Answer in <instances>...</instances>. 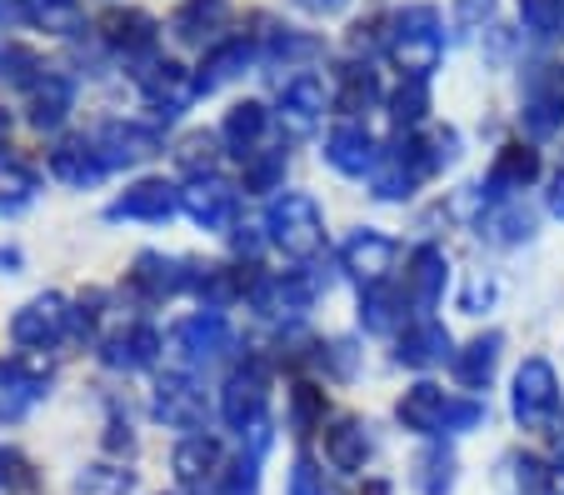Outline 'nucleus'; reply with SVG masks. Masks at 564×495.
<instances>
[{"label":"nucleus","instance_id":"f257e3e1","mask_svg":"<svg viewBox=\"0 0 564 495\" xmlns=\"http://www.w3.org/2000/svg\"><path fill=\"white\" fill-rule=\"evenodd\" d=\"M400 420H405V431H415V435H445V431H469V426H479L485 406H479V400H455L449 390L420 380V386H410L405 396H400Z\"/></svg>","mask_w":564,"mask_h":495},{"label":"nucleus","instance_id":"f03ea898","mask_svg":"<svg viewBox=\"0 0 564 495\" xmlns=\"http://www.w3.org/2000/svg\"><path fill=\"white\" fill-rule=\"evenodd\" d=\"M265 230H270V240L295 260L319 256V246H325V216H319L315 195H300V191H285L270 201Z\"/></svg>","mask_w":564,"mask_h":495},{"label":"nucleus","instance_id":"7ed1b4c3","mask_svg":"<svg viewBox=\"0 0 564 495\" xmlns=\"http://www.w3.org/2000/svg\"><path fill=\"white\" fill-rule=\"evenodd\" d=\"M440 11L435 6H410L390 31V61L405 71V80H425L430 71L440 65Z\"/></svg>","mask_w":564,"mask_h":495},{"label":"nucleus","instance_id":"20e7f679","mask_svg":"<svg viewBox=\"0 0 564 495\" xmlns=\"http://www.w3.org/2000/svg\"><path fill=\"white\" fill-rule=\"evenodd\" d=\"M265 400H270V370L260 366V361H246V366L225 380V396H220L225 426L240 435L265 426Z\"/></svg>","mask_w":564,"mask_h":495},{"label":"nucleus","instance_id":"39448f33","mask_svg":"<svg viewBox=\"0 0 564 495\" xmlns=\"http://www.w3.org/2000/svg\"><path fill=\"white\" fill-rule=\"evenodd\" d=\"M560 406V380H554V366L544 356H530L520 370H514V420L540 431L544 420Z\"/></svg>","mask_w":564,"mask_h":495},{"label":"nucleus","instance_id":"423d86ee","mask_svg":"<svg viewBox=\"0 0 564 495\" xmlns=\"http://www.w3.org/2000/svg\"><path fill=\"white\" fill-rule=\"evenodd\" d=\"M70 305L61 301V295H35L31 305H21L11 321V335L25 345V351H51L55 341H65L70 335Z\"/></svg>","mask_w":564,"mask_h":495},{"label":"nucleus","instance_id":"0eeeda50","mask_svg":"<svg viewBox=\"0 0 564 495\" xmlns=\"http://www.w3.org/2000/svg\"><path fill=\"white\" fill-rule=\"evenodd\" d=\"M171 345H175V356H181L185 366H210V361H220L225 351H230V325H225L220 311L191 315V321L175 325Z\"/></svg>","mask_w":564,"mask_h":495},{"label":"nucleus","instance_id":"6e6552de","mask_svg":"<svg viewBox=\"0 0 564 495\" xmlns=\"http://www.w3.org/2000/svg\"><path fill=\"white\" fill-rule=\"evenodd\" d=\"M181 211L200 230H225L235 220V191L220 181V175H195V181L181 191Z\"/></svg>","mask_w":564,"mask_h":495},{"label":"nucleus","instance_id":"1a4fd4ad","mask_svg":"<svg viewBox=\"0 0 564 495\" xmlns=\"http://www.w3.org/2000/svg\"><path fill=\"white\" fill-rule=\"evenodd\" d=\"M394 256H400V250H394L390 236H380V230H355L340 250V266L350 270L360 286H380L394 270Z\"/></svg>","mask_w":564,"mask_h":495},{"label":"nucleus","instance_id":"9d476101","mask_svg":"<svg viewBox=\"0 0 564 495\" xmlns=\"http://www.w3.org/2000/svg\"><path fill=\"white\" fill-rule=\"evenodd\" d=\"M181 211V191L165 181H135L120 201H110V220H171Z\"/></svg>","mask_w":564,"mask_h":495},{"label":"nucleus","instance_id":"9b49d317","mask_svg":"<svg viewBox=\"0 0 564 495\" xmlns=\"http://www.w3.org/2000/svg\"><path fill=\"white\" fill-rule=\"evenodd\" d=\"M155 416L165 420V426H175V431H200L205 426V396L195 390L191 376H165L155 386Z\"/></svg>","mask_w":564,"mask_h":495},{"label":"nucleus","instance_id":"f8f14e48","mask_svg":"<svg viewBox=\"0 0 564 495\" xmlns=\"http://www.w3.org/2000/svg\"><path fill=\"white\" fill-rule=\"evenodd\" d=\"M310 295H315V286H310L305 276H265L250 286L256 311L270 315V321H295V315L310 305Z\"/></svg>","mask_w":564,"mask_h":495},{"label":"nucleus","instance_id":"ddd939ff","mask_svg":"<svg viewBox=\"0 0 564 495\" xmlns=\"http://www.w3.org/2000/svg\"><path fill=\"white\" fill-rule=\"evenodd\" d=\"M96 151H100V161H106V171L110 165H140L160 151V136L145 126H130V120H110L96 136Z\"/></svg>","mask_w":564,"mask_h":495},{"label":"nucleus","instance_id":"4468645a","mask_svg":"<svg viewBox=\"0 0 564 495\" xmlns=\"http://www.w3.org/2000/svg\"><path fill=\"white\" fill-rule=\"evenodd\" d=\"M171 465H175V481H181V485L205 491V485L220 481V441H215V435H205V431L185 435V441L175 445Z\"/></svg>","mask_w":564,"mask_h":495},{"label":"nucleus","instance_id":"2eb2a0df","mask_svg":"<svg viewBox=\"0 0 564 495\" xmlns=\"http://www.w3.org/2000/svg\"><path fill=\"white\" fill-rule=\"evenodd\" d=\"M140 90H145V100L160 110V116L171 120L185 110V100L195 96V80L185 76L175 61H155L150 71H140Z\"/></svg>","mask_w":564,"mask_h":495},{"label":"nucleus","instance_id":"dca6fc26","mask_svg":"<svg viewBox=\"0 0 564 495\" xmlns=\"http://www.w3.org/2000/svg\"><path fill=\"white\" fill-rule=\"evenodd\" d=\"M325 161L340 175H375L380 155H375V140L365 126H335L330 140H325Z\"/></svg>","mask_w":564,"mask_h":495},{"label":"nucleus","instance_id":"f3484780","mask_svg":"<svg viewBox=\"0 0 564 495\" xmlns=\"http://www.w3.org/2000/svg\"><path fill=\"white\" fill-rule=\"evenodd\" d=\"M425 175L430 171L415 146H400V151H390L375 165V195H380V201H405V195H415V185L425 181Z\"/></svg>","mask_w":564,"mask_h":495},{"label":"nucleus","instance_id":"a211bd4d","mask_svg":"<svg viewBox=\"0 0 564 495\" xmlns=\"http://www.w3.org/2000/svg\"><path fill=\"white\" fill-rule=\"evenodd\" d=\"M130 286H135L145 301H165V295H175V291H185V286H191V266L145 250V256L135 260V270H130Z\"/></svg>","mask_w":564,"mask_h":495},{"label":"nucleus","instance_id":"6ab92c4d","mask_svg":"<svg viewBox=\"0 0 564 495\" xmlns=\"http://www.w3.org/2000/svg\"><path fill=\"white\" fill-rule=\"evenodd\" d=\"M560 126H564V80L540 76L530 90H524V130H530L534 140H544Z\"/></svg>","mask_w":564,"mask_h":495},{"label":"nucleus","instance_id":"aec40b11","mask_svg":"<svg viewBox=\"0 0 564 495\" xmlns=\"http://www.w3.org/2000/svg\"><path fill=\"white\" fill-rule=\"evenodd\" d=\"M319 116H325V80L295 76L285 86V96H280V120H285L295 136H310Z\"/></svg>","mask_w":564,"mask_h":495},{"label":"nucleus","instance_id":"412c9836","mask_svg":"<svg viewBox=\"0 0 564 495\" xmlns=\"http://www.w3.org/2000/svg\"><path fill=\"white\" fill-rule=\"evenodd\" d=\"M51 175L75 185V191H86V185H96L106 175V161H100V151L86 146V140H65V146L51 151Z\"/></svg>","mask_w":564,"mask_h":495},{"label":"nucleus","instance_id":"4be33fe9","mask_svg":"<svg viewBox=\"0 0 564 495\" xmlns=\"http://www.w3.org/2000/svg\"><path fill=\"white\" fill-rule=\"evenodd\" d=\"M250 61H256V45H250V41H225V45H215V51L205 55L200 76H195V96H210V90H220L225 80L246 76Z\"/></svg>","mask_w":564,"mask_h":495},{"label":"nucleus","instance_id":"5701e85b","mask_svg":"<svg viewBox=\"0 0 564 495\" xmlns=\"http://www.w3.org/2000/svg\"><path fill=\"white\" fill-rule=\"evenodd\" d=\"M160 356V335L150 331V325H130V331H116L106 341V351H100V361H106L110 370H140L150 366V361Z\"/></svg>","mask_w":564,"mask_h":495},{"label":"nucleus","instance_id":"b1692460","mask_svg":"<svg viewBox=\"0 0 564 495\" xmlns=\"http://www.w3.org/2000/svg\"><path fill=\"white\" fill-rule=\"evenodd\" d=\"M534 175H540V151H530V146H505V151L495 155L485 195H514V191H524Z\"/></svg>","mask_w":564,"mask_h":495},{"label":"nucleus","instance_id":"393cba45","mask_svg":"<svg viewBox=\"0 0 564 495\" xmlns=\"http://www.w3.org/2000/svg\"><path fill=\"white\" fill-rule=\"evenodd\" d=\"M265 126H270V110L260 106V100H240V106H230V116H225L220 140L246 161V155H256V140L265 136Z\"/></svg>","mask_w":564,"mask_h":495},{"label":"nucleus","instance_id":"a878e982","mask_svg":"<svg viewBox=\"0 0 564 495\" xmlns=\"http://www.w3.org/2000/svg\"><path fill=\"white\" fill-rule=\"evenodd\" d=\"M325 461L345 475L365 471V461H370V435H365L360 420H335L330 431H325Z\"/></svg>","mask_w":564,"mask_h":495},{"label":"nucleus","instance_id":"bb28decb","mask_svg":"<svg viewBox=\"0 0 564 495\" xmlns=\"http://www.w3.org/2000/svg\"><path fill=\"white\" fill-rule=\"evenodd\" d=\"M70 100H75L70 80L55 76V71H45V76L31 86V126L35 130H55L65 116H70Z\"/></svg>","mask_w":564,"mask_h":495},{"label":"nucleus","instance_id":"cd10ccee","mask_svg":"<svg viewBox=\"0 0 564 495\" xmlns=\"http://www.w3.org/2000/svg\"><path fill=\"white\" fill-rule=\"evenodd\" d=\"M445 351H449V331L440 321H415L405 335H400V351L394 356L405 361V366H415V370H425V366H440L445 361Z\"/></svg>","mask_w":564,"mask_h":495},{"label":"nucleus","instance_id":"c85d7f7f","mask_svg":"<svg viewBox=\"0 0 564 495\" xmlns=\"http://www.w3.org/2000/svg\"><path fill=\"white\" fill-rule=\"evenodd\" d=\"M495 366H500V335H479V341H469L465 351H455V380L465 390H485L495 376Z\"/></svg>","mask_w":564,"mask_h":495},{"label":"nucleus","instance_id":"c756f323","mask_svg":"<svg viewBox=\"0 0 564 495\" xmlns=\"http://www.w3.org/2000/svg\"><path fill=\"white\" fill-rule=\"evenodd\" d=\"M445 250L440 246H420L415 256H410V295H415L420 311H430V305H440V295H445Z\"/></svg>","mask_w":564,"mask_h":495},{"label":"nucleus","instance_id":"7c9ffc66","mask_svg":"<svg viewBox=\"0 0 564 495\" xmlns=\"http://www.w3.org/2000/svg\"><path fill=\"white\" fill-rule=\"evenodd\" d=\"M100 31H106V41L120 45L126 55L150 51V45H155V21H150L145 11H110L106 21H100Z\"/></svg>","mask_w":564,"mask_h":495},{"label":"nucleus","instance_id":"2f4dec72","mask_svg":"<svg viewBox=\"0 0 564 495\" xmlns=\"http://www.w3.org/2000/svg\"><path fill=\"white\" fill-rule=\"evenodd\" d=\"M225 15H230V6L225 0H185L181 11H175V35L181 41H205L210 31H220Z\"/></svg>","mask_w":564,"mask_h":495},{"label":"nucleus","instance_id":"473e14b6","mask_svg":"<svg viewBox=\"0 0 564 495\" xmlns=\"http://www.w3.org/2000/svg\"><path fill=\"white\" fill-rule=\"evenodd\" d=\"M35 191H41V181H35L31 165H21L15 155L0 151V216H6V211H21V205H31Z\"/></svg>","mask_w":564,"mask_h":495},{"label":"nucleus","instance_id":"72a5a7b5","mask_svg":"<svg viewBox=\"0 0 564 495\" xmlns=\"http://www.w3.org/2000/svg\"><path fill=\"white\" fill-rule=\"evenodd\" d=\"M25 21H35L51 35H75L80 31V6L75 0H21Z\"/></svg>","mask_w":564,"mask_h":495},{"label":"nucleus","instance_id":"f704fd0d","mask_svg":"<svg viewBox=\"0 0 564 495\" xmlns=\"http://www.w3.org/2000/svg\"><path fill=\"white\" fill-rule=\"evenodd\" d=\"M360 321L365 331H394V321H400V291H390V286H365L360 295Z\"/></svg>","mask_w":564,"mask_h":495},{"label":"nucleus","instance_id":"c9c22d12","mask_svg":"<svg viewBox=\"0 0 564 495\" xmlns=\"http://www.w3.org/2000/svg\"><path fill=\"white\" fill-rule=\"evenodd\" d=\"M285 181V151H256L246 161V191L265 195V191H280Z\"/></svg>","mask_w":564,"mask_h":495},{"label":"nucleus","instance_id":"e433bc0d","mask_svg":"<svg viewBox=\"0 0 564 495\" xmlns=\"http://www.w3.org/2000/svg\"><path fill=\"white\" fill-rule=\"evenodd\" d=\"M420 491L425 495H449L455 491V455H449L445 445L425 451V461H420Z\"/></svg>","mask_w":564,"mask_h":495},{"label":"nucleus","instance_id":"4c0bfd02","mask_svg":"<svg viewBox=\"0 0 564 495\" xmlns=\"http://www.w3.org/2000/svg\"><path fill=\"white\" fill-rule=\"evenodd\" d=\"M375 96H380V86H375L370 65H345V76H340V110H365Z\"/></svg>","mask_w":564,"mask_h":495},{"label":"nucleus","instance_id":"58836bf2","mask_svg":"<svg viewBox=\"0 0 564 495\" xmlns=\"http://www.w3.org/2000/svg\"><path fill=\"white\" fill-rule=\"evenodd\" d=\"M215 495H260V461L256 455H240V461L225 465L220 481H215Z\"/></svg>","mask_w":564,"mask_h":495},{"label":"nucleus","instance_id":"ea45409f","mask_svg":"<svg viewBox=\"0 0 564 495\" xmlns=\"http://www.w3.org/2000/svg\"><path fill=\"white\" fill-rule=\"evenodd\" d=\"M520 15H524V31L550 41L564 25V0H520Z\"/></svg>","mask_w":564,"mask_h":495},{"label":"nucleus","instance_id":"a19ab883","mask_svg":"<svg viewBox=\"0 0 564 495\" xmlns=\"http://www.w3.org/2000/svg\"><path fill=\"white\" fill-rule=\"evenodd\" d=\"M485 230H490L495 240H505V246H514V240H530L534 216L524 211V205H505V211H495V216L485 220Z\"/></svg>","mask_w":564,"mask_h":495},{"label":"nucleus","instance_id":"79ce46f5","mask_svg":"<svg viewBox=\"0 0 564 495\" xmlns=\"http://www.w3.org/2000/svg\"><path fill=\"white\" fill-rule=\"evenodd\" d=\"M0 76L15 80V86H35V80L45 76V65L35 61V51H25V45H6V51H0Z\"/></svg>","mask_w":564,"mask_h":495},{"label":"nucleus","instance_id":"37998d69","mask_svg":"<svg viewBox=\"0 0 564 495\" xmlns=\"http://www.w3.org/2000/svg\"><path fill=\"white\" fill-rule=\"evenodd\" d=\"M394 120L400 126H420L425 120V110H430V90H425V80H405V86L394 90Z\"/></svg>","mask_w":564,"mask_h":495},{"label":"nucleus","instance_id":"c03bdc74","mask_svg":"<svg viewBox=\"0 0 564 495\" xmlns=\"http://www.w3.org/2000/svg\"><path fill=\"white\" fill-rule=\"evenodd\" d=\"M290 495H340V491H335V481H325V471L310 455H300L295 471H290Z\"/></svg>","mask_w":564,"mask_h":495},{"label":"nucleus","instance_id":"a18cd8bd","mask_svg":"<svg viewBox=\"0 0 564 495\" xmlns=\"http://www.w3.org/2000/svg\"><path fill=\"white\" fill-rule=\"evenodd\" d=\"M319 41H310V35H270V61H305V55H315Z\"/></svg>","mask_w":564,"mask_h":495},{"label":"nucleus","instance_id":"49530a36","mask_svg":"<svg viewBox=\"0 0 564 495\" xmlns=\"http://www.w3.org/2000/svg\"><path fill=\"white\" fill-rule=\"evenodd\" d=\"M0 485H6V491H31V485H35V471H31V465H25L15 451H0Z\"/></svg>","mask_w":564,"mask_h":495},{"label":"nucleus","instance_id":"de8ad7c7","mask_svg":"<svg viewBox=\"0 0 564 495\" xmlns=\"http://www.w3.org/2000/svg\"><path fill=\"white\" fill-rule=\"evenodd\" d=\"M319 416H325V396H319L315 386H295V426L300 431H310Z\"/></svg>","mask_w":564,"mask_h":495},{"label":"nucleus","instance_id":"09e8293b","mask_svg":"<svg viewBox=\"0 0 564 495\" xmlns=\"http://www.w3.org/2000/svg\"><path fill=\"white\" fill-rule=\"evenodd\" d=\"M495 15V0H455V25L459 31H479V25Z\"/></svg>","mask_w":564,"mask_h":495},{"label":"nucleus","instance_id":"8fccbe9b","mask_svg":"<svg viewBox=\"0 0 564 495\" xmlns=\"http://www.w3.org/2000/svg\"><path fill=\"white\" fill-rule=\"evenodd\" d=\"M490 301H495V280H490V276H475V280L465 286V291H459V305H465L469 315H479Z\"/></svg>","mask_w":564,"mask_h":495},{"label":"nucleus","instance_id":"3c124183","mask_svg":"<svg viewBox=\"0 0 564 495\" xmlns=\"http://www.w3.org/2000/svg\"><path fill=\"white\" fill-rule=\"evenodd\" d=\"M295 6H305L310 15H335V11H345L350 0H295Z\"/></svg>","mask_w":564,"mask_h":495},{"label":"nucleus","instance_id":"603ef678","mask_svg":"<svg viewBox=\"0 0 564 495\" xmlns=\"http://www.w3.org/2000/svg\"><path fill=\"white\" fill-rule=\"evenodd\" d=\"M200 155H205V161H210V140H205V136L185 140V165H200Z\"/></svg>","mask_w":564,"mask_h":495},{"label":"nucleus","instance_id":"864d4df0","mask_svg":"<svg viewBox=\"0 0 564 495\" xmlns=\"http://www.w3.org/2000/svg\"><path fill=\"white\" fill-rule=\"evenodd\" d=\"M550 211L564 220V165H560V175H554V185H550Z\"/></svg>","mask_w":564,"mask_h":495},{"label":"nucleus","instance_id":"5fc2aeb1","mask_svg":"<svg viewBox=\"0 0 564 495\" xmlns=\"http://www.w3.org/2000/svg\"><path fill=\"white\" fill-rule=\"evenodd\" d=\"M365 495H390V485H384V481H370V485H365Z\"/></svg>","mask_w":564,"mask_h":495}]
</instances>
